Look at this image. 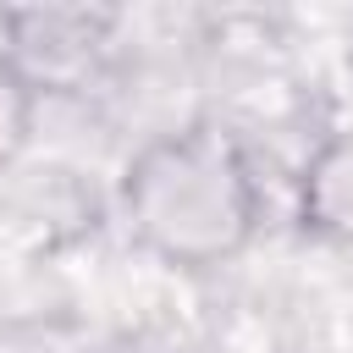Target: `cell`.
I'll use <instances>...</instances> for the list:
<instances>
[{
	"label": "cell",
	"mask_w": 353,
	"mask_h": 353,
	"mask_svg": "<svg viewBox=\"0 0 353 353\" xmlns=\"http://www.w3.org/2000/svg\"><path fill=\"white\" fill-rule=\"evenodd\" d=\"M116 221L138 254L182 276L243 259L265 221L248 138L221 116H193L143 138L116 176Z\"/></svg>",
	"instance_id": "obj_1"
},
{
	"label": "cell",
	"mask_w": 353,
	"mask_h": 353,
	"mask_svg": "<svg viewBox=\"0 0 353 353\" xmlns=\"http://www.w3.org/2000/svg\"><path fill=\"white\" fill-rule=\"evenodd\" d=\"M121 44V11L110 6H6L0 11V61L39 94L72 99L88 94Z\"/></svg>",
	"instance_id": "obj_2"
},
{
	"label": "cell",
	"mask_w": 353,
	"mask_h": 353,
	"mask_svg": "<svg viewBox=\"0 0 353 353\" xmlns=\"http://www.w3.org/2000/svg\"><path fill=\"white\" fill-rule=\"evenodd\" d=\"M292 221L309 243L353 254V116L314 132L292 171Z\"/></svg>",
	"instance_id": "obj_3"
},
{
	"label": "cell",
	"mask_w": 353,
	"mask_h": 353,
	"mask_svg": "<svg viewBox=\"0 0 353 353\" xmlns=\"http://www.w3.org/2000/svg\"><path fill=\"white\" fill-rule=\"evenodd\" d=\"M39 94L0 61V182L22 165L28 143H33V127H39Z\"/></svg>",
	"instance_id": "obj_4"
},
{
	"label": "cell",
	"mask_w": 353,
	"mask_h": 353,
	"mask_svg": "<svg viewBox=\"0 0 353 353\" xmlns=\"http://www.w3.org/2000/svg\"><path fill=\"white\" fill-rule=\"evenodd\" d=\"M94 353H165V347H149V342H105Z\"/></svg>",
	"instance_id": "obj_5"
}]
</instances>
